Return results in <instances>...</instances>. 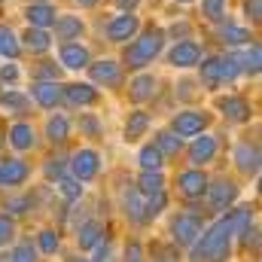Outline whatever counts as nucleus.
I'll return each instance as SVG.
<instances>
[{"instance_id": "nucleus-53", "label": "nucleus", "mask_w": 262, "mask_h": 262, "mask_svg": "<svg viewBox=\"0 0 262 262\" xmlns=\"http://www.w3.org/2000/svg\"><path fill=\"white\" fill-rule=\"evenodd\" d=\"M0 262H9V250H0Z\"/></svg>"}, {"instance_id": "nucleus-54", "label": "nucleus", "mask_w": 262, "mask_h": 262, "mask_svg": "<svg viewBox=\"0 0 262 262\" xmlns=\"http://www.w3.org/2000/svg\"><path fill=\"white\" fill-rule=\"evenodd\" d=\"M70 262H92V259H79V256H76V259H70Z\"/></svg>"}, {"instance_id": "nucleus-44", "label": "nucleus", "mask_w": 262, "mask_h": 262, "mask_svg": "<svg viewBox=\"0 0 262 262\" xmlns=\"http://www.w3.org/2000/svg\"><path fill=\"white\" fill-rule=\"evenodd\" d=\"M204 15L210 21H223L226 18V0H204Z\"/></svg>"}, {"instance_id": "nucleus-40", "label": "nucleus", "mask_w": 262, "mask_h": 262, "mask_svg": "<svg viewBox=\"0 0 262 262\" xmlns=\"http://www.w3.org/2000/svg\"><path fill=\"white\" fill-rule=\"evenodd\" d=\"M58 192H61L67 201H76V198H82V186H79V180H73V177H61V180H58Z\"/></svg>"}, {"instance_id": "nucleus-9", "label": "nucleus", "mask_w": 262, "mask_h": 262, "mask_svg": "<svg viewBox=\"0 0 262 262\" xmlns=\"http://www.w3.org/2000/svg\"><path fill=\"white\" fill-rule=\"evenodd\" d=\"M235 162H238L241 174L256 177V174H259V146L250 143V140H241V143L235 146Z\"/></svg>"}, {"instance_id": "nucleus-7", "label": "nucleus", "mask_w": 262, "mask_h": 262, "mask_svg": "<svg viewBox=\"0 0 262 262\" xmlns=\"http://www.w3.org/2000/svg\"><path fill=\"white\" fill-rule=\"evenodd\" d=\"M207 174L201 171V168H189V171H183L180 177H177V189H180V195L183 198H201L204 195V189H207Z\"/></svg>"}, {"instance_id": "nucleus-10", "label": "nucleus", "mask_w": 262, "mask_h": 262, "mask_svg": "<svg viewBox=\"0 0 262 262\" xmlns=\"http://www.w3.org/2000/svg\"><path fill=\"white\" fill-rule=\"evenodd\" d=\"M31 95H34V101H37L40 107H46V110H55V107L64 101L61 85H58V82H46V79H37L34 89H31Z\"/></svg>"}, {"instance_id": "nucleus-49", "label": "nucleus", "mask_w": 262, "mask_h": 262, "mask_svg": "<svg viewBox=\"0 0 262 262\" xmlns=\"http://www.w3.org/2000/svg\"><path fill=\"white\" fill-rule=\"evenodd\" d=\"M18 79V67L15 64H3L0 67V82H15Z\"/></svg>"}, {"instance_id": "nucleus-52", "label": "nucleus", "mask_w": 262, "mask_h": 262, "mask_svg": "<svg viewBox=\"0 0 262 262\" xmlns=\"http://www.w3.org/2000/svg\"><path fill=\"white\" fill-rule=\"evenodd\" d=\"M76 3H79V6H95L98 0H76Z\"/></svg>"}, {"instance_id": "nucleus-51", "label": "nucleus", "mask_w": 262, "mask_h": 262, "mask_svg": "<svg viewBox=\"0 0 262 262\" xmlns=\"http://www.w3.org/2000/svg\"><path fill=\"white\" fill-rule=\"evenodd\" d=\"M116 3H119V9H125V12H131V9H134V6H137L140 0H116Z\"/></svg>"}, {"instance_id": "nucleus-15", "label": "nucleus", "mask_w": 262, "mask_h": 262, "mask_svg": "<svg viewBox=\"0 0 262 262\" xmlns=\"http://www.w3.org/2000/svg\"><path fill=\"white\" fill-rule=\"evenodd\" d=\"M216 107H220V113H223L229 122H247V119H250V104H247L244 98H238V95L220 98Z\"/></svg>"}, {"instance_id": "nucleus-45", "label": "nucleus", "mask_w": 262, "mask_h": 262, "mask_svg": "<svg viewBox=\"0 0 262 262\" xmlns=\"http://www.w3.org/2000/svg\"><path fill=\"white\" fill-rule=\"evenodd\" d=\"M61 76V67H55V61H43L37 67V79H46V82H58Z\"/></svg>"}, {"instance_id": "nucleus-2", "label": "nucleus", "mask_w": 262, "mask_h": 262, "mask_svg": "<svg viewBox=\"0 0 262 262\" xmlns=\"http://www.w3.org/2000/svg\"><path fill=\"white\" fill-rule=\"evenodd\" d=\"M162 46H165V34L159 28H149L143 37H137L128 49H125V64L131 70H140V67L152 64V58L162 52Z\"/></svg>"}, {"instance_id": "nucleus-3", "label": "nucleus", "mask_w": 262, "mask_h": 262, "mask_svg": "<svg viewBox=\"0 0 262 262\" xmlns=\"http://www.w3.org/2000/svg\"><path fill=\"white\" fill-rule=\"evenodd\" d=\"M201 232H204V220L192 210H183L171 220V244L177 247H192Z\"/></svg>"}, {"instance_id": "nucleus-48", "label": "nucleus", "mask_w": 262, "mask_h": 262, "mask_svg": "<svg viewBox=\"0 0 262 262\" xmlns=\"http://www.w3.org/2000/svg\"><path fill=\"white\" fill-rule=\"evenodd\" d=\"M125 262H146L143 259V247H140V241H131L128 247H125Z\"/></svg>"}, {"instance_id": "nucleus-38", "label": "nucleus", "mask_w": 262, "mask_h": 262, "mask_svg": "<svg viewBox=\"0 0 262 262\" xmlns=\"http://www.w3.org/2000/svg\"><path fill=\"white\" fill-rule=\"evenodd\" d=\"M0 55H6V58L18 55V40H15V34L9 28H0Z\"/></svg>"}, {"instance_id": "nucleus-34", "label": "nucleus", "mask_w": 262, "mask_h": 262, "mask_svg": "<svg viewBox=\"0 0 262 262\" xmlns=\"http://www.w3.org/2000/svg\"><path fill=\"white\" fill-rule=\"evenodd\" d=\"M0 107L3 110H12V113H25V107H28V98L21 95V92H3L0 95Z\"/></svg>"}, {"instance_id": "nucleus-31", "label": "nucleus", "mask_w": 262, "mask_h": 262, "mask_svg": "<svg viewBox=\"0 0 262 262\" xmlns=\"http://www.w3.org/2000/svg\"><path fill=\"white\" fill-rule=\"evenodd\" d=\"M67 134H70V125H67L64 116H52V119L46 122V137H49L52 143H64Z\"/></svg>"}, {"instance_id": "nucleus-29", "label": "nucleus", "mask_w": 262, "mask_h": 262, "mask_svg": "<svg viewBox=\"0 0 262 262\" xmlns=\"http://www.w3.org/2000/svg\"><path fill=\"white\" fill-rule=\"evenodd\" d=\"M137 162H140V171H162L165 156H162L156 146H143V149L137 152Z\"/></svg>"}, {"instance_id": "nucleus-8", "label": "nucleus", "mask_w": 262, "mask_h": 262, "mask_svg": "<svg viewBox=\"0 0 262 262\" xmlns=\"http://www.w3.org/2000/svg\"><path fill=\"white\" fill-rule=\"evenodd\" d=\"M216 149H220L216 137H210V134H195V140H192V146H189V162H192L195 168H204L207 162L216 159Z\"/></svg>"}, {"instance_id": "nucleus-35", "label": "nucleus", "mask_w": 262, "mask_h": 262, "mask_svg": "<svg viewBox=\"0 0 262 262\" xmlns=\"http://www.w3.org/2000/svg\"><path fill=\"white\" fill-rule=\"evenodd\" d=\"M9 262H37V247L31 241H18L15 250H9Z\"/></svg>"}, {"instance_id": "nucleus-46", "label": "nucleus", "mask_w": 262, "mask_h": 262, "mask_svg": "<svg viewBox=\"0 0 262 262\" xmlns=\"http://www.w3.org/2000/svg\"><path fill=\"white\" fill-rule=\"evenodd\" d=\"M64 162H61V159H49V162H46V168H43V174H46V177H49V180H61V177H64Z\"/></svg>"}, {"instance_id": "nucleus-17", "label": "nucleus", "mask_w": 262, "mask_h": 262, "mask_svg": "<svg viewBox=\"0 0 262 262\" xmlns=\"http://www.w3.org/2000/svg\"><path fill=\"white\" fill-rule=\"evenodd\" d=\"M168 61L174 67H195L201 61V49H198V43H192V40H183V43H177L171 49Z\"/></svg>"}, {"instance_id": "nucleus-18", "label": "nucleus", "mask_w": 262, "mask_h": 262, "mask_svg": "<svg viewBox=\"0 0 262 262\" xmlns=\"http://www.w3.org/2000/svg\"><path fill=\"white\" fill-rule=\"evenodd\" d=\"M104 235H107V232H104V226H101L98 220H85V223L76 229V247H79V250H92L98 241H104Z\"/></svg>"}, {"instance_id": "nucleus-22", "label": "nucleus", "mask_w": 262, "mask_h": 262, "mask_svg": "<svg viewBox=\"0 0 262 262\" xmlns=\"http://www.w3.org/2000/svg\"><path fill=\"white\" fill-rule=\"evenodd\" d=\"M134 189H137L143 198L162 192V189H165V177H162V171H140V177H137Z\"/></svg>"}, {"instance_id": "nucleus-27", "label": "nucleus", "mask_w": 262, "mask_h": 262, "mask_svg": "<svg viewBox=\"0 0 262 262\" xmlns=\"http://www.w3.org/2000/svg\"><path fill=\"white\" fill-rule=\"evenodd\" d=\"M162 156H177L180 149H183V140L174 134V131H159L156 134V143H152Z\"/></svg>"}, {"instance_id": "nucleus-30", "label": "nucleus", "mask_w": 262, "mask_h": 262, "mask_svg": "<svg viewBox=\"0 0 262 262\" xmlns=\"http://www.w3.org/2000/svg\"><path fill=\"white\" fill-rule=\"evenodd\" d=\"M198 67H201V79L207 85H220L223 82V64H220V58H204Z\"/></svg>"}, {"instance_id": "nucleus-47", "label": "nucleus", "mask_w": 262, "mask_h": 262, "mask_svg": "<svg viewBox=\"0 0 262 262\" xmlns=\"http://www.w3.org/2000/svg\"><path fill=\"white\" fill-rule=\"evenodd\" d=\"M92 250H95V259H92V262H110V259H113V247H110V241H107V238H104V241H98Z\"/></svg>"}, {"instance_id": "nucleus-6", "label": "nucleus", "mask_w": 262, "mask_h": 262, "mask_svg": "<svg viewBox=\"0 0 262 262\" xmlns=\"http://www.w3.org/2000/svg\"><path fill=\"white\" fill-rule=\"evenodd\" d=\"M207 122H210V116L204 110H183V113L174 116L171 131L177 137H195V134H201V131L207 128Z\"/></svg>"}, {"instance_id": "nucleus-28", "label": "nucleus", "mask_w": 262, "mask_h": 262, "mask_svg": "<svg viewBox=\"0 0 262 262\" xmlns=\"http://www.w3.org/2000/svg\"><path fill=\"white\" fill-rule=\"evenodd\" d=\"M55 34H58L61 40H73V37H79V34H82V21H79V15H61V18L55 21Z\"/></svg>"}, {"instance_id": "nucleus-20", "label": "nucleus", "mask_w": 262, "mask_h": 262, "mask_svg": "<svg viewBox=\"0 0 262 262\" xmlns=\"http://www.w3.org/2000/svg\"><path fill=\"white\" fill-rule=\"evenodd\" d=\"M61 64L70 67V70H82V67H89V49L85 46H79V43H64L61 46Z\"/></svg>"}, {"instance_id": "nucleus-1", "label": "nucleus", "mask_w": 262, "mask_h": 262, "mask_svg": "<svg viewBox=\"0 0 262 262\" xmlns=\"http://www.w3.org/2000/svg\"><path fill=\"white\" fill-rule=\"evenodd\" d=\"M232 226L226 216H220L213 226H204V232L198 235V241L189 247V262H229L232 256Z\"/></svg>"}, {"instance_id": "nucleus-24", "label": "nucleus", "mask_w": 262, "mask_h": 262, "mask_svg": "<svg viewBox=\"0 0 262 262\" xmlns=\"http://www.w3.org/2000/svg\"><path fill=\"white\" fill-rule=\"evenodd\" d=\"M128 95H131V101H137V104L149 101V98L156 95V76H149V73L137 76V79L128 85Z\"/></svg>"}, {"instance_id": "nucleus-21", "label": "nucleus", "mask_w": 262, "mask_h": 262, "mask_svg": "<svg viewBox=\"0 0 262 262\" xmlns=\"http://www.w3.org/2000/svg\"><path fill=\"white\" fill-rule=\"evenodd\" d=\"M122 207H125V216H128L131 223H146V213H143V195L134 189V186H128L125 192H122Z\"/></svg>"}, {"instance_id": "nucleus-32", "label": "nucleus", "mask_w": 262, "mask_h": 262, "mask_svg": "<svg viewBox=\"0 0 262 262\" xmlns=\"http://www.w3.org/2000/svg\"><path fill=\"white\" fill-rule=\"evenodd\" d=\"M180 247L177 244H152V256L149 262H180Z\"/></svg>"}, {"instance_id": "nucleus-14", "label": "nucleus", "mask_w": 262, "mask_h": 262, "mask_svg": "<svg viewBox=\"0 0 262 262\" xmlns=\"http://www.w3.org/2000/svg\"><path fill=\"white\" fill-rule=\"evenodd\" d=\"M89 73H92V79L95 82H101V85H107V89H116L119 82H122V70L116 61H95V64H89Z\"/></svg>"}, {"instance_id": "nucleus-11", "label": "nucleus", "mask_w": 262, "mask_h": 262, "mask_svg": "<svg viewBox=\"0 0 262 262\" xmlns=\"http://www.w3.org/2000/svg\"><path fill=\"white\" fill-rule=\"evenodd\" d=\"M137 28H140L137 15L125 12V15H116V18L107 25V37H110L113 43H125V40H131V37L137 34Z\"/></svg>"}, {"instance_id": "nucleus-23", "label": "nucleus", "mask_w": 262, "mask_h": 262, "mask_svg": "<svg viewBox=\"0 0 262 262\" xmlns=\"http://www.w3.org/2000/svg\"><path fill=\"white\" fill-rule=\"evenodd\" d=\"M25 15H28L31 28H49V25H55V9L49 3H31Z\"/></svg>"}, {"instance_id": "nucleus-12", "label": "nucleus", "mask_w": 262, "mask_h": 262, "mask_svg": "<svg viewBox=\"0 0 262 262\" xmlns=\"http://www.w3.org/2000/svg\"><path fill=\"white\" fill-rule=\"evenodd\" d=\"M61 95H64L67 104H73V107H92V104H98V89H95V85H89V82H73V85H64V89H61Z\"/></svg>"}, {"instance_id": "nucleus-36", "label": "nucleus", "mask_w": 262, "mask_h": 262, "mask_svg": "<svg viewBox=\"0 0 262 262\" xmlns=\"http://www.w3.org/2000/svg\"><path fill=\"white\" fill-rule=\"evenodd\" d=\"M220 37H223V43H229V46H241V43H250V34H247L244 28H235V25H226V28L220 31Z\"/></svg>"}, {"instance_id": "nucleus-55", "label": "nucleus", "mask_w": 262, "mask_h": 262, "mask_svg": "<svg viewBox=\"0 0 262 262\" xmlns=\"http://www.w3.org/2000/svg\"><path fill=\"white\" fill-rule=\"evenodd\" d=\"M183 3H186V0H183Z\"/></svg>"}, {"instance_id": "nucleus-43", "label": "nucleus", "mask_w": 262, "mask_h": 262, "mask_svg": "<svg viewBox=\"0 0 262 262\" xmlns=\"http://www.w3.org/2000/svg\"><path fill=\"white\" fill-rule=\"evenodd\" d=\"M79 131H82L85 137H101V134H104V125H101L95 116L85 113V116H79Z\"/></svg>"}, {"instance_id": "nucleus-33", "label": "nucleus", "mask_w": 262, "mask_h": 262, "mask_svg": "<svg viewBox=\"0 0 262 262\" xmlns=\"http://www.w3.org/2000/svg\"><path fill=\"white\" fill-rule=\"evenodd\" d=\"M37 244H40V250H43L46 256H52V253L61 250V238H58L55 229H43V232L37 235Z\"/></svg>"}, {"instance_id": "nucleus-13", "label": "nucleus", "mask_w": 262, "mask_h": 262, "mask_svg": "<svg viewBox=\"0 0 262 262\" xmlns=\"http://www.w3.org/2000/svg\"><path fill=\"white\" fill-rule=\"evenodd\" d=\"M31 168L21 159H3L0 162V186H21L28 180Z\"/></svg>"}, {"instance_id": "nucleus-16", "label": "nucleus", "mask_w": 262, "mask_h": 262, "mask_svg": "<svg viewBox=\"0 0 262 262\" xmlns=\"http://www.w3.org/2000/svg\"><path fill=\"white\" fill-rule=\"evenodd\" d=\"M226 220H229V226H232V235L244 241V235L253 229V207H250V204H241V207H229Z\"/></svg>"}, {"instance_id": "nucleus-5", "label": "nucleus", "mask_w": 262, "mask_h": 262, "mask_svg": "<svg viewBox=\"0 0 262 262\" xmlns=\"http://www.w3.org/2000/svg\"><path fill=\"white\" fill-rule=\"evenodd\" d=\"M98 171H101V156H98L95 149H79V152H73V159H70V174H73V180L89 183V180L98 177Z\"/></svg>"}, {"instance_id": "nucleus-26", "label": "nucleus", "mask_w": 262, "mask_h": 262, "mask_svg": "<svg viewBox=\"0 0 262 262\" xmlns=\"http://www.w3.org/2000/svg\"><path fill=\"white\" fill-rule=\"evenodd\" d=\"M21 40H25V49L28 52H46L52 46V37L46 34V28H28Z\"/></svg>"}, {"instance_id": "nucleus-25", "label": "nucleus", "mask_w": 262, "mask_h": 262, "mask_svg": "<svg viewBox=\"0 0 262 262\" xmlns=\"http://www.w3.org/2000/svg\"><path fill=\"white\" fill-rule=\"evenodd\" d=\"M146 128H149V113H143V110H134V113H128V122H125V140H140L143 134H146Z\"/></svg>"}, {"instance_id": "nucleus-50", "label": "nucleus", "mask_w": 262, "mask_h": 262, "mask_svg": "<svg viewBox=\"0 0 262 262\" xmlns=\"http://www.w3.org/2000/svg\"><path fill=\"white\" fill-rule=\"evenodd\" d=\"M244 9H247V15H250L253 21H259V18H262V0H247V6H244Z\"/></svg>"}, {"instance_id": "nucleus-39", "label": "nucleus", "mask_w": 262, "mask_h": 262, "mask_svg": "<svg viewBox=\"0 0 262 262\" xmlns=\"http://www.w3.org/2000/svg\"><path fill=\"white\" fill-rule=\"evenodd\" d=\"M15 241V220L9 213H0V247Z\"/></svg>"}, {"instance_id": "nucleus-37", "label": "nucleus", "mask_w": 262, "mask_h": 262, "mask_svg": "<svg viewBox=\"0 0 262 262\" xmlns=\"http://www.w3.org/2000/svg\"><path fill=\"white\" fill-rule=\"evenodd\" d=\"M259 61H262V49L253 43V46L247 49V55L241 58V70L250 73V76H256V73H259Z\"/></svg>"}, {"instance_id": "nucleus-41", "label": "nucleus", "mask_w": 262, "mask_h": 262, "mask_svg": "<svg viewBox=\"0 0 262 262\" xmlns=\"http://www.w3.org/2000/svg\"><path fill=\"white\" fill-rule=\"evenodd\" d=\"M6 213L9 216H21V213H28L31 210V198L28 195H15V198H6Z\"/></svg>"}, {"instance_id": "nucleus-19", "label": "nucleus", "mask_w": 262, "mask_h": 262, "mask_svg": "<svg viewBox=\"0 0 262 262\" xmlns=\"http://www.w3.org/2000/svg\"><path fill=\"white\" fill-rule=\"evenodd\" d=\"M9 143H12V149L28 152V149L37 146V134H34V128H31L28 122H15V125L9 128Z\"/></svg>"}, {"instance_id": "nucleus-42", "label": "nucleus", "mask_w": 262, "mask_h": 262, "mask_svg": "<svg viewBox=\"0 0 262 262\" xmlns=\"http://www.w3.org/2000/svg\"><path fill=\"white\" fill-rule=\"evenodd\" d=\"M220 64H223V82H232L241 73V58L238 55H226V58H220Z\"/></svg>"}, {"instance_id": "nucleus-4", "label": "nucleus", "mask_w": 262, "mask_h": 262, "mask_svg": "<svg viewBox=\"0 0 262 262\" xmlns=\"http://www.w3.org/2000/svg\"><path fill=\"white\" fill-rule=\"evenodd\" d=\"M204 198H207V207H210L213 213H226V210L238 201V186H235L232 180H216V183H207Z\"/></svg>"}]
</instances>
